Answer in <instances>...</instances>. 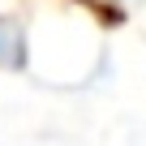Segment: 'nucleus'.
Wrapping results in <instances>:
<instances>
[{
    "label": "nucleus",
    "instance_id": "1",
    "mask_svg": "<svg viewBox=\"0 0 146 146\" xmlns=\"http://www.w3.org/2000/svg\"><path fill=\"white\" fill-rule=\"evenodd\" d=\"M17 64H22V35L9 22H0V69H17Z\"/></svg>",
    "mask_w": 146,
    "mask_h": 146
}]
</instances>
